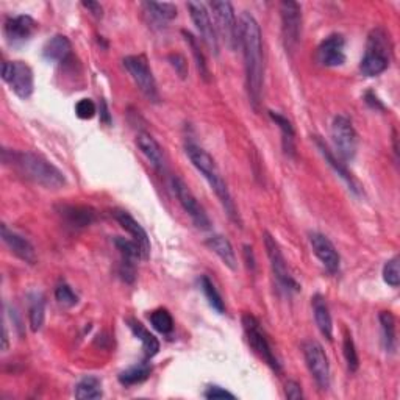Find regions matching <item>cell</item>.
Listing matches in <instances>:
<instances>
[{
	"mask_svg": "<svg viewBox=\"0 0 400 400\" xmlns=\"http://www.w3.org/2000/svg\"><path fill=\"white\" fill-rule=\"evenodd\" d=\"M239 45L244 55L246 88L250 105L255 112L260 109L264 83V52L261 28L249 11L241 14L239 19Z\"/></svg>",
	"mask_w": 400,
	"mask_h": 400,
	"instance_id": "cell-1",
	"label": "cell"
},
{
	"mask_svg": "<svg viewBox=\"0 0 400 400\" xmlns=\"http://www.w3.org/2000/svg\"><path fill=\"white\" fill-rule=\"evenodd\" d=\"M2 161L6 166H11L19 174L39 186L47 190H60L66 185V177L63 172L47 161L44 156L33 152H18V151H2Z\"/></svg>",
	"mask_w": 400,
	"mask_h": 400,
	"instance_id": "cell-2",
	"label": "cell"
},
{
	"mask_svg": "<svg viewBox=\"0 0 400 400\" xmlns=\"http://www.w3.org/2000/svg\"><path fill=\"white\" fill-rule=\"evenodd\" d=\"M185 152L188 155V158H190L191 163L194 164V168L198 169L203 177H205L208 185L211 186V190H213L215 194L217 195L219 202L222 203L227 216L230 217V221L237 224L238 227H242L238 208H237V205H234L232 194L229 191V188H227V183L224 182L221 172H219V169L216 166V161L213 160V156H211L205 148H202L200 146L194 144V143H186Z\"/></svg>",
	"mask_w": 400,
	"mask_h": 400,
	"instance_id": "cell-3",
	"label": "cell"
},
{
	"mask_svg": "<svg viewBox=\"0 0 400 400\" xmlns=\"http://www.w3.org/2000/svg\"><path fill=\"white\" fill-rule=\"evenodd\" d=\"M393 44L389 33L382 27L374 28L367 36L364 57L360 63V70L366 77H377L389 67Z\"/></svg>",
	"mask_w": 400,
	"mask_h": 400,
	"instance_id": "cell-4",
	"label": "cell"
},
{
	"mask_svg": "<svg viewBox=\"0 0 400 400\" xmlns=\"http://www.w3.org/2000/svg\"><path fill=\"white\" fill-rule=\"evenodd\" d=\"M242 327H244L249 346L254 349L255 354L260 357L271 369L280 372L281 366L279 358L276 357V354H274L268 336H266L264 330L261 328V324L258 323V319L250 315V313H247V315L242 316Z\"/></svg>",
	"mask_w": 400,
	"mask_h": 400,
	"instance_id": "cell-5",
	"label": "cell"
},
{
	"mask_svg": "<svg viewBox=\"0 0 400 400\" xmlns=\"http://www.w3.org/2000/svg\"><path fill=\"white\" fill-rule=\"evenodd\" d=\"M122 63L139 91L143 92L148 100L156 104V102L160 100L158 86H156L153 72L144 55H130V57H125Z\"/></svg>",
	"mask_w": 400,
	"mask_h": 400,
	"instance_id": "cell-6",
	"label": "cell"
},
{
	"mask_svg": "<svg viewBox=\"0 0 400 400\" xmlns=\"http://www.w3.org/2000/svg\"><path fill=\"white\" fill-rule=\"evenodd\" d=\"M210 8L213 10L217 36H221L232 50H237L239 47V26L233 5L227 0H215L210 4Z\"/></svg>",
	"mask_w": 400,
	"mask_h": 400,
	"instance_id": "cell-7",
	"label": "cell"
},
{
	"mask_svg": "<svg viewBox=\"0 0 400 400\" xmlns=\"http://www.w3.org/2000/svg\"><path fill=\"white\" fill-rule=\"evenodd\" d=\"M2 78L10 85L18 97L27 100L35 90L33 70L23 61H5L2 65Z\"/></svg>",
	"mask_w": 400,
	"mask_h": 400,
	"instance_id": "cell-8",
	"label": "cell"
},
{
	"mask_svg": "<svg viewBox=\"0 0 400 400\" xmlns=\"http://www.w3.org/2000/svg\"><path fill=\"white\" fill-rule=\"evenodd\" d=\"M332 141L341 161H352L357 155L358 135L346 116H336L332 122Z\"/></svg>",
	"mask_w": 400,
	"mask_h": 400,
	"instance_id": "cell-9",
	"label": "cell"
},
{
	"mask_svg": "<svg viewBox=\"0 0 400 400\" xmlns=\"http://www.w3.org/2000/svg\"><path fill=\"white\" fill-rule=\"evenodd\" d=\"M281 14V36L286 52H294L302 35V8L293 0H286L280 5Z\"/></svg>",
	"mask_w": 400,
	"mask_h": 400,
	"instance_id": "cell-10",
	"label": "cell"
},
{
	"mask_svg": "<svg viewBox=\"0 0 400 400\" xmlns=\"http://www.w3.org/2000/svg\"><path fill=\"white\" fill-rule=\"evenodd\" d=\"M263 237H264L263 239H264L266 254H268L272 272H274V276H276V279L279 280V283L285 289H288V291H299L301 286L293 277L291 271H289L286 258H285L283 252H281L279 242L269 232H264Z\"/></svg>",
	"mask_w": 400,
	"mask_h": 400,
	"instance_id": "cell-11",
	"label": "cell"
},
{
	"mask_svg": "<svg viewBox=\"0 0 400 400\" xmlns=\"http://www.w3.org/2000/svg\"><path fill=\"white\" fill-rule=\"evenodd\" d=\"M303 357L319 389L327 391L330 388V364L323 346L316 341H307L303 344Z\"/></svg>",
	"mask_w": 400,
	"mask_h": 400,
	"instance_id": "cell-12",
	"label": "cell"
},
{
	"mask_svg": "<svg viewBox=\"0 0 400 400\" xmlns=\"http://www.w3.org/2000/svg\"><path fill=\"white\" fill-rule=\"evenodd\" d=\"M172 191H174L177 200L180 202V205L186 211L188 216L193 219L194 225L200 230H210L211 229V221L208 215L205 213V210L202 208L198 199L194 198V194L191 193L190 188L183 182L182 178L174 177L172 178Z\"/></svg>",
	"mask_w": 400,
	"mask_h": 400,
	"instance_id": "cell-13",
	"label": "cell"
},
{
	"mask_svg": "<svg viewBox=\"0 0 400 400\" xmlns=\"http://www.w3.org/2000/svg\"><path fill=\"white\" fill-rule=\"evenodd\" d=\"M188 10H190L191 19L198 28L202 41L211 50L213 55H219V36L213 21L210 18L207 6L200 2H188Z\"/></svg>",
	"mask_w": 400,
	"mask_h": 400,
	"instance_id": "cell-14",
	"label": "cell"
},
{
	"mask_svg": "<svg viewBox=\"0 0 400 400\" xmlns=\"http://www.w3.org/2000/svg\"><path fill=\"white\" fill-rule=\"evenodd\" d=\"M346 39L342 35H330L318 47V61L325 67H338L346 63Z\"/></svg>",
	"mask_w": 400,
	"mask_h": 400,
	"instance_id": "cell-15",
	"label": "cell"
},
{
	"mask_svg": "<svg viewBox=\"0 0 400 400\" xmlns=\"http://www.w3.org/2000/svg\"><path fill=\"white\" fill-rule=\"evenodd\" d=\"M310 244L313 247V252L318 256V260L323 263L324 268L335 276L340 272L341 256L338 250L335 249L333 242L328 239L323 233H311L310 234Z\"/></svg>",
	"mask_w": 400,
	"mask_h": 400,
	"instance_id": "cell-16",
	"label": "cell"
},
{
	"mask_svg": "<svg viewBox=\"0 0 400 400\" xmlns=\"http://www.w3.org/2000/svg\"><path fill=\"white\" fill-rule=\"evenodd\" d=\"M38 30V23L33 18L30 16L21 14L14 16V18H8L4 27V33L6 41L11 45H19L35 35V31Z\"/></svg>",
	"mask_w": 400,
	"mask_h": 400,
	"instance_id": "cell-17",
	"label": "cell"
},
{
	"mask_svg": "<svg viewBox=\"0 0 400 400\" xmlns=\"http://www.w3.org/2000/svg\"><path fill=\"white\" fill-rule=\"evenodd\" d=\"M0 234H2V241L5 242V246L11 250V254H14L23 263L31 264V266L36 264V261H38L36 250L27 238H23L19 233L10 230L5 224H2Z\"/></svg>",
	"mask_w": 400,
	"mask_h": 400,
	"instance_id": "cell-18",
	"label": "cell"
},
{
	"mask_svg": "<svg viewBox=\"0 0 400 400\" xmlns=\"http://www.w3.org/2000/svg\"><path fill=\"white\" fill-rule=\"evenodd\" d=\"M315 144L319 148L320 155L324 156L325 163L335 171V174H338L344 180V182L347 183L349 190L354 194H362V186H360V183L354 178V175H352L350 172L347 171L346 164H344L340 158H336V155L332 152V148L325 144V141L320 136H315Z\"/></svg>",
	"mask_w": 400,
	"mask_h": 400,
	"instance_id": "cell-19",
	"label": "cell"
},
{
	"mask_svg": "<svg viewBox=\"0 0 400 400\" xmlns=\"http://www.w3.org/2000/svg\"><path fill=\"white\" fill-rule=\"evenodd\" d=\"M114 219L119 222L122 229L130 234L133 241L138 242V246L141 247V250H143L144 260H147V258L151 256L152 246H151V238L147 237V233L143 227H141V224L131 215H129L127 211H114Z\"/></svg>",
	"mask_w": 400,
	"mask_h": 400,
	"instance_id": "cell-20",
	"label": "cell"
},
{
	"mask_svg": "<svg viewBox=\"0 0 400 400\" xmlns=\"http://www.w3.org/2000/svg\"><path fill=\"white\" fill-rule=\"evenodd\" d=\"M57 211L70 227H74V229L90 227L97 217L96 210L88 205H60Z\"/></svg>",
	"mask_w": 400,
	"mask_h": 400,
	"instance_id": "cell-21",
	"label": "cell"
},
{
	"mask_svg": "<svg viewBox=\"0 0 400 400\" xmlns=\"http://www.w3.org/2000/svg\"><path fill=\"white\" fill-rule=\"evenodd\" d=\"M136 146L156 171H164V168H166V158H164L161 146L156 143V139L152 135H148V133L144 131L139 133L136 136Z\"/></svg>",
	"mask_w": 400,
	"mask_h": 400,
	"instance_id": "cell-22",
	"label": "cell"
},
{
	"mask_svg": "<svg viewBox=\"0 0 400 400\" xmlns=\"http://www.w3.org/2000/svg\"><path fill=\"white\" fill-rule=\"evenodd\" d=\"M205 244L208 246L210 250H213V252L221 258V261L227 266V268L232 271L238 269L237 254H234L232 242L225 237H222V234H213V237H210L205 241Z\"/></svg>",
	"mask_w": 400,
	"mask_h": 400,
	"instance_id": "cell-23",
	"label": "cell"
},
{
	"mask_svg": "<svg viewBox=\"0 0 400 400\" xmlns=\"http://www.w3.org/2000/svg\"><path fill=\"white\" fill-rule=\"evenodd\" d=\"M311 305H313V313H315V320H316L319 332L323 333L324 338L332 341L333 320H332L330 310H328V305H327L325 299L320 294H315L311 299Z\"/></svg>",
	"mask_w": 400,
	"mask_h": 400,
	"instance_id": "cell-24",
	"label": "cell"
},
{
	"mask_svg": "<svg viewBox=\"0 0 400 400\" xmlns=\"http://www.w3.org/2000/svg\"><path fill=\"white\" fill-rule=\"evenodd\" d=\"M70 53H72V44H70L69 38L65 35H55L45 43L43 49L44 58L49 61L63 63L70 57Z\"/></svg>",
	"mask_w": 400,
	"mask_h": 400,
	"instance_id": "cell-25",
	"label": "cell"
},
{
	"mask_svg": "<svg viewBox=\"0 0 400 400\" xmlns=\"http://www.w3.org/2000/svg\"><path fill=\"white\" fill-rule=\"evenodd\" d=\"M127 324L130 327V330L133 335L143 342V350L147 358H152L160 352V341L155 338V336L147 330V328L139 323L136 319H127Z\"/></svg>",
	"mask_w": 400,
	"mask_h": 400,
	"instance_id": "cell-26",
	"label": "cell"
},
{
	"mask_svg": "<svg viewBox=\"0 0 400 400\" xmlns=\"http://www.w3.org/2000/svg\"><path fill=\"white\" fill-rule=\"evenodd\" d=\"M144 13L151 18V21L156 26H164V23L177 18V6L174 4H160V2H144Z\"/></svg>",
	"mask_w": 400,
	"mask_h": 400,
	"instance_id": "cell-27",
	"label": "cell"
},
{
	"mask_svg": "<svg viewBox=\"0 0 400 400\" xmlns=\"http://www.w3.org/2000/svg\"><path fill=\"white\" fill-rule=\"evenodd\" d=\"M382 336H383V346L387 352L394 354L397 347V333H396V318L391 311H382L379 315Z\"/></svg>",
	"mask_w": 400,
	"mask_h": 400,
	"instance_id": "cell-28",
	"label": "cell"
},
{
	"mask_svg": "<svg viewBox=\"0 0 400 400\" xmlns=\"http://www.w3.org/2000/svg\"><path fill=\"white\" fill-rule=\"evenodd\" d=\"M151 374H152V366L147 362H143L122 371L119 374V382L124 387L139 385V383H144L148 377H151Z\"/></svg>",
	"mask_w": 400,
	"mask_h": 400,
	"instance_id": "cell-29",
	"label": "cell"
},
{
	"mask_svg": "<svg viewBox=\"0 0 400 400\" xmlns=\"http://www.w3.org/2000/svg\"><path fill=\"white\" fill-rule=\"evenodd\" d=\"M271 119L276 122V125H279V129L281 130V136H283V148L288 155L294 156L296 153V146H294V127L291 121L285 117L283 114H280L277 112H269Z\"/></svg>",
	"mask_w": 400,
	"mask_h": 400,
	"instance_id": "cell-30",
	"label": "cell"
},
{
	"mask_svg": "<svg viewBox=\"0 0 400 400\" xmlns=\"http://www.w3.org/2000/svg\"><path fill=\"white\" fill-rule=\"evenodd\" d=\"M74 396L75 399L80 400L100 399L104 396V391H102V382L97 377H94V375H86V377H83L77 383Z\"/></svg>",
	"mask_w": 400,
	"mask_h": 400,
	"instance_id": "cell-31",
	"label": "cell"
},
{
	"mask_svg": "<svg viewBox=\"0 0 400 400\" xmlns=\"http://www.w3.org/2000/svg\"><path fill=\"white\" fill-rule=\"evenodd\" d=\"M45 319V301L43 294H33L30 301V308H28V320H30V328L31 332H39L41 327L44 325Z\"/></svg>",
	"mask_w": 400,
	"mask_h": 400,
	"instance_id": "cell-32",
	"label": "cell"
},
{
	"mask_svg": "<svg viewBox=\"0 0 400 400\" xmlns=\"http://www.w3.org/2000/svg\"><path fill=\"white\" fill-rule=\"evenodd\" d=\"M114 246L116 249L119 250L122 255V260L135 263L139 260H144L143 250L138 246V242H135L133 239H125L122 237H116L114 238Z\"/></svg>",
	"mask_w": 400,
	"mask_h": 400,
	"instance_id": "cell-33",
	"label": "cell"
},
{
	"mask_svg": "<svg viewBox=\"0 0 400 400\" xmlns=\"http://www.w3.org/2000/svg\"><path fill=\"white\" fill-rule=\"evenodd\" d=\"M199 285H200L202 293L205 294V297H207L210 307L213 308V310H216L219 315H224V313H225V303L222 301L221 294L217 293V289L213 285V281H211L207 276H202L199 279Z\"/></svg>",
	"mask_w": 400,
	"mask_h": 400,
	"instance_id": "cell-34",
	"label": "cell"
},
{
	"mask_svg": "<svg viewBox=\"0 0 400 400\" xmlns=\"http://www.w3.org/2000/svg\"><path fill=\"white\" fill-rule=\"evenodd\" d=\"M151 323L156 332L168 335L174 330V319L166 308H158L151 313Z\"/></svg>",
	"mask_w": 400,
	"mask_h": 400,
	"instance_id": "cell-35",
	"label": "cell"
},
{
	"mask_svg": "<svg viewBox=\"0 0 400 400\" xmlns=\"http://www.w3.org/2000/svg\"><path fill=\"white\" fill-rule=\"evenodd\" d=\"M182 35L185 36L188 45L191 47V52H193L194 58H195V65H198V69H199L200 75H202L203 78H205V80H208L210 72H208V67H207V61H205V57H203V53H202V50H200L199 44H198V39H195V38L190 33V31H186V30L182 31Z\"/></svg>",
	"mask_w": 400,
	"mask_h": 400,
	"instance_id": "cell-36",
	"label": "cell"
},
{
	"mask_svg": "<svg viewBox=\"0 0 400 400\" xmlns=\"http://www.w3.org/2000/svg\"><path fill=\"white\" fill-rule=\"evenodd\" d=\"M342 354L344 358H346V363L350 372H357L358 371V366H360V358L357 354V349H355V342L352 340V336L347 333L344 336V344H342Z\"/></svg>",
	"mask_w": 400,
	"mask_h": 400,
	"instance_id": "cell-37",
	"label": "cell"
},
{
	"mask_svg": "<svg viewBox=\"0 0 400 400\" xmlns=\"http://www.w3.org/2000/svg\"><path fill=\"white\" fill-rule=\"evenodd\" d=\"M383 280H385L391 288H397L400 285L399 256H393L383 266Z\"/></svg>",
	"mask_w": 400,
	"mask_h": 400,
	"instance_id": "cell-38",
	"label": "cell"
},
{
	"mask_svg": "<svg viewBox=\"0 0 400 400\" xmlns=\"http://www.w3.org/2000/svg\"><path fill=\"white\" fill-rule=\"evenodd\" d=\"M55 299L61 303L63 307H75L78 303V296L72 291V288L66 283H61L55 289Z\"/></svg>",
	"mask_w": 400,
	"mask_h": 400,
	"instance_id": "cell-39",
	"label": "cell"
},
{
	"mask_svg": "<svg viewBox=\"0 0 400 400\" xmlns=\"http://www.w3.org/2000/svg\"><path fill=\"white\" fill-rule=\"evenodd\" d=\"M75 114L83 121L92 119V117L96 116V105H94V102L91 99L78 100V104L75 105Z\"/></svg>",
	"mask_w": 400,
	"mask_h": 400,
	"instance_id": "cell-40",
	"label": "cell"
},
{
	"mask_svg": "<svg viewBox=\"0 0 400 400\" xmlns=\"http://www.w3.org/2000/svg\"><path fill=\"white\" fill-rule=\"evenodd\" d=\"M203 397L205 399H210V400H216V399H237L234 397V394H232L230 391H227L221 387H217V385H211L207 388L205 393H203Z\"/></svg>",
	"mask_w": 400,
	"mask_h": 400,
	"instance_id": "cell-41",
	"label": "cell"
},
{
	"mask_svg": "<svg viewBox=\"0 0 400 400\" xmlns=\"http://www.w3.org/2000/svg\"><path fill=\"white\" fill-rule=\"evenodd\" d=\"M169 61H171L172 67L175 69V72L180 75V78H186L188 65H186L185 57H182L180 53H172V55H169Z\"/></svg>",
	"mask_w": 400,
	"mask_h": 400,
	"instance_id": "cell-42",
	"label": "cell"
},
{
	"mask_svg": "<svg viewBox=\"0 0 400 400\" xmlns=\"http://www.w3.org/2000/svg\"><path fill=\"white\" fill-rule=\"evenodd\" d=\"M119 274H121V277H122L125 281H127V283H133V281H135V279H136L135 263H130V261L122 260Z\"/></svg>",
	"mask_w": 400,
	"mask_h": 400,
	"instance_id": "cell-43",
	"label": "cell"
},
{
	"mask_svg": "<svg viewBox=\"0 0 400 400\" xmlns=\"http://www.w3.org/2000/svg\"><path fill=\"white\" fill-rule=\"evenodd\" d=\"M285 396H286L289 400H301V399H303L302 387H301L297 382H294V380L286 382V385H285Z\"/></svg>",
	"mask_w": 400,
	"mask_h": 400,
	"instance_id": "cell-44",
	"label": "cell"
},
{
	"mask_svg": "<svg viewBox=\"0 0 400 400\" xmlns=\"http://www.w3.org/2000/svg\"><path fill=\"white\" fill-rule=\"evenodd\" d=\"M82 5L94 16V18L100 19L102 16H104V8H102V5L99 2H83Z\"/></svg>",
	"mask_w": 400,
	"mask_h": 400,
	"instance_id": "cell-45",
	"label": "cell"
},
{
	"mask_svg": "<svg viewBox=\"0 0 400 400\" xmlns=\"http://www.w3.org/2000/svg\"><path fill=\"white\" fill-rule=\"evenodd\" d=\"M364 100H366V104H367V105H369L371 108H375V109H382V112H383V109H385V107H383V104H382V102H380V99H379L377 96H375V94H374V92H371V91H369V92H366Z\"/></svg>",
	"mask_w": 400,
	"mask_h": 400,
	"instance_id": "cell-46",
	"label": "cell"
},
{
	"mask_svg": "<svg viewBox=\"0 0 400 400\" xmlns=\"http://www.w3.org/2000/svg\"><path fill=\"white\" fill-rule=\"evenodd\" d=\"M100 121L105 122L107 125H109V122H112V117H109V112L105 100H100Z\"/></svg>",
	"mask_w": 400,
	"mask_h": 400,
	"instance_id": "cell-47",
	"label": "cell"
},
{
	"mask_svg": "<svg viewBox=\"0 0 400 400\" xmlns=\"http://www.w3.org/2000/svg\"><path fill=\"white\" fill-rule=\"evenodd\" d=\"M244 256H246V260H247V266H249V269H255V258H254V252H252V247H249V246H244Z\"/></svg>",
	"mask_w": 400,
	"mask_h": 400,
	"instance_id": "cell-48",
	"label": "cell"
},
{
	"mask_svg": "<svg viewBox=\"0 0 400 400\" xmlns=\"http://www.w3.org/2000/svg\"><path fill=\"white\" fill-rule=\"evenodd\" d=\"M2 350L6 352L8 350V328L6 325H4V338H2Z\"/></svg>",
	"mask_w": 400,
	"mask_h": 400,
	"instance_id": "cell-49",
	"label": "cell"
}]
</instances>
